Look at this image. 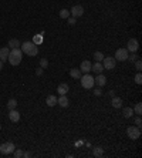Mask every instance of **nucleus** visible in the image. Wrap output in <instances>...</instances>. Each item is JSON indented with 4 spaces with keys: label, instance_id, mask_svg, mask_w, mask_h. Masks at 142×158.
Masks as SVG:
<instances>
[{
    "label": "nucleus",
    "instance_id": "obj_1",
    "mask_svg": "<svg viewBox=\"0 0 142 158\" xmlns=\"http://www.w3.org/2000/svg\"><path fill=\"white\" fill-rule=\"evenodd\" d=\"M20 46H21V51L26 53L27 56L34 57L38 54V46H36L33 41H24V43L20 44Z\"/></svg>",
    "mask_w": 142,
    "mask_h": 158
},
{
    "label": "nucleus",
    "instance_id": "obj_2",
    "mask_svg": "<svg viewBox=\"0 0 142 158\" xmlns=\"http://www.w3.org/2000/svg\"><path fill=\"white\" fill-rule=\"evenodd\" d=\"M21 58H23V51H21V48H11L10 50V54H9V63L11 65H17L21 63Z\"/></svg>",
    "mask_w": 142,
    "mask_h": 158
},
{
    "label": "nucleus",
    "instance_id": "obj_3",
    "mask_svg": "<svg viewBox=\"0 0 142 158\" xmlns=\"http://www.w3.org/2000/svg\"><path fill=\"white\" fill-rule=\"evenodd\" d=\"M81 85L84 87L85 90H90V88H93L94 87V77L93 75H90V73H87V74L81 75Z\"/></svg>",
    "mask_w": 142,
    "mask_h": 158
},
{
    "label": "nucleus",
    "instance_id": "obj_4",
    "mask_svg": "<svg viewBox=\"0 0 142 158\" xmlns=\"http://www.w3.org/2000/svg\"><path fill=\"white\" fill-rule=\"evenodd\" d=\"M126 134H128V137L131 139H138L141 137V127H128V130H126Z\"/></svg>",
    "mask_w": 142,
    "mask_h": 158
},
{
    "label": "nucleus",
    "instance_id": "obj_5",
    "mask_svg": "<svg viewBox=\"0 0 142 158\" xmlns=\"http://www.w3.org/2000/svg\"><path fill=\"white\" fill-rule=\"evenodd\" d=\"M128 50L126 48H118L117 51H115V56H114V58L115 60H118V61H126L128 60Z\"/></svg>",
    "mask_w": 142,
    "mask_h": 158
},
{
    "label": "nucleus",
    "instance_id": "obj_6",
    "mask_svg": "<svg viewBox=\"0 0 142 158\" xmlns=\"http://www.w3.org/2000/svg\"><path fill=\"white\" fill-rule=\"evenodd\" d=\"M14 149H16V147H14V144H13L11 141L4 142V144L0 145V152H1V154H13Z\"/></svg>",
    "mask_w": 142,
    "mask_h": 158
},
{
    "label": "nucleus",
    "instance_id": "obj_7",
    "mask_svg": "<svg viewBox=\"0 0 142 158\" xmlns=\"http://www.w3.org/2000/svg\"><path fill=\"white\" fill-rule=\"evenodd\" d=\"M117 64V60L114 57H104L102 60V65H104V70H114Z\"/></svg>",
    "mask_w": 142,
    "mask_h": 158
},
{
    "label": "nucleus",
    "instance_id": "obj_8",
    "mask_svg": "<svg viewBox=\"0 0 142 158\" xmlns=\"http://www.w3.org/2000/svg\"><path fill=\"white\" fill-rule=\"evenodd\" d=\"M70 14L73 16V17H81L83 14H84V7L83 6H80V4H76V6H73V9L70 10Z\"/></svg>",
    "mask_w": 142,
    "mask_h": 158
},
{
    "label": "nucleus",
    "instance_id": "obj_9",
    "mask_svg": "<svg viewBox=\"0 0 142 158\" xmlns=\"http://www.w3.org/2000/svg\"><path fill=\"white\" fill-rule=\"evenodd\" d=\"M138 48H139V43H138V40H136V38H131V40L128 41V44H126V50H128V51H131V53H136V51H138Z\"/></svg>",
    "mask_w": 142,
    "mask_h": 158
},
{
    "label": "nucleus",
    "instance_id": "obj_10",
    "mask_svg": "<svg viewBox=\"0 0 142 158\" xmlns=\"http://www.w3.org/2000/svg\"><path fill=\"white\" fill-rule=\"evenodd\" d=\"M94 84H97L98 87H104L105 84H107V77L102 73L101 74H97V77L94 78Z\"/></svg>",
    "mask_w": 142,
    "mask_h": 158
},
{
    "label": "nucleus",
    "instance_id": "obj_11",
    "mask_svg": "<svg viewBox=\"0 0 142 158\" xmlns=\"http://www.w3.org/2000/svg\"><path fill=\"white\" fill-rule=\"evenodd\" d=\"M91 67H93V64H91L88 60H84V61L81 63V65H80V71L84 73V74H87V73L91 71Z\"/></svg>",
    "mask_w": 142,
    "mask_h": 158
},
{
    "label": "nucleus",
    "instance_id": "obj_12",
    "mask_svg": "<svg viewBox=\"0 0 142 158\" xmlns=\"http://www.w3.org/2000/svg\"><path fill=\"white\" fill-rule=\"evenodd\" d=\"M68 90H70V87H68V84L67 83L58 84V87H57V91H58L60 95H66V94L68 93Z\"/></svg>",
    "mask_w": 142,
    "mask_h": 158
},
{
    "label": "nucleus",
    "instance_id": "obj_13",
    "mask_svg": "<svg viewBox=\"0 0 142 158\" xmlns=\"http://www.w3.org/2000/svg\"><path fill=\"white\" fill-rule=\"evenodd\" d=\"M9 118L10 121H13V122H17L20 120V112L14 108V110H9Z\"/></svg>",
    "mask_w": 142,
    "mask_h": 158
},
{
    "label": "nucleus",
    "instance_id": "obj_14",
    "mask_svg": "<svg viewBox=\"0 0 142 158\" xmlns=\"http://www.w3.org/2000/svg\"><path fill=\"white\" fill-rule=\"evenodd\" d=\"M9 54H10L9 47H3V48H0V60H1L3 63L9 58Z\"/></svg>",
    "mask_w": 142,
    "mask_h": 158
},
{
    "label": "nucleus",
    "instance_id": "obj_15",
    "mask_svg": "<svg viewBox=\"0 0 142 158\" xmlns=\"http://www.w3.org/2000/svg\"><path fill=\"white\" fill-rule=\"evenodd\" d=\"M111 105H112L114 108H121L122 107V98L114 95L112 98H111Z\"/></svg>",
    "mask_w": 142,
    "mask_h": 158
},
{
    "label": "nucleus",
    "instance_id": "obj_16",
    "mask_svg": "<svg viewBox=\"0 0 142 158\" xmlns=\"http://www.w3.org/2000/svg\"><path fill=\"white\" fill-rule=\"evenodd\" d=\"M91 70H93V71H95L97 74H101V73L104 71V65H102V63H101V61H97V63L91 67Z\"/></svg>",
    "mask_w": 142,
    "mask_h": 158
},
{
    "label": "nucleus",
    "instance_id": "obj_17",
    "mask_svg": "<svg viewBox=\"0 0 142 158\" xmlns=\"http://www.w3.org/2000/svg\"><path fill=\"white\" fill-rule=\"evenodd\" d=\"M57 104L58 105H61V107H68V98H67V95H60V98H57Z\"/></svg>",
    "mask_w": 142,
    "mask_h": 158
},
{
    "label": "nucleus",
    "instance_id": "obj_18",
    "mask_svg": "<svg viewBox=\"0 0 142 158\" xmlns=\"http://www.w3.org/2000/svg\"><path fill=\"white\" fill-rule=\"evenodd\" d=\"M46 104H47L48 107H54V105L57 104V97L56 95H53V94L48 95L47 98H46Z\"/></svg>",
    "mask_w": 142,
    "mask_h": 158
},
{
    "label": "nucleus",
    "instance_id": "obj_19",
    "mask_svg": "<svg viewBox=\"0 0 142 158\" xmlns=\"http://www.w3.org/2000/svg\"><path fill=\"white\" fill-rule=\"evenodd\" d=\"M122 114H124V117L125 118H131L134 115V110H132V107H125L122 110Z\"/></svg>",
    "mask_w": 142,
    "mask_h": 158
},
{
    "label": "nucleus",
    "instance_id": "obj_20",
    "mask_svg": "<svg viewBox=\"0 0 142 158\" xmlns=\"http://www.w3.org/2000/svg\"><path fill=\"white\" fill-rule=\"evenodd\" d=\"M70 75H71L73 78H76V80L81 78V71H80V68H71V70H70Z\"/></svg>",
    "mask_w": 142,
    "mask_h": 158
},
{
    "label": "nucleus",
    "instance_id": "obj_21",
    "mask_svg": "<svg viewBox=\"0 0 142 158\" xmlns=\"http://www.w3.org/2000/svg\"><path fill=\"white\" fill-rule=\"evenodd\" d=\"M43 34H44V31H43V33H40V34H37V36H34V37H33V43H34L36 46H38L40 43H43Z\"/></svg>",
    "mask_w": 142,
    "mask_h": 158
},
{
    "label": "nucleus",
    "instance_id": "obj_22",
    "mask_svg": "<svg viewBox=\"0 0 142 158\" xmlns=\"http://www.w3.org/2000/svg\"><path fill=\"white\" fill-rule=\"evenodd\" d=\"M9 47L10 48H17V47H20V41L17 38H11V40H9Z\"/></svg>",
    "mask_w": 142,
    "mask_h": 158
},
{
    "label": "nucleus",
    "instance_id": "obj_23",
    "mask_svg": "<svg viewBox=\"0 0 142 158\" xmlns=\"http://www.w3.org/2000/svg\"><path fill=\"white\" fill-rule=\"evenodd\" d=\"M93 154H94V157H102L104 155V149L101 148V147H95L93 149Z\"/></svg>",
    "mask_w": 142,
    "mask_h": 158
},
{
    "label": "nucleus",
    "instance_id": "obj_24",
    "mask_svg": "<svg viewBox=\"0 0 142 158\" xmlns=\"http://www.w3.org/2000/svg\"><path fill=\"white\" fill-rule=\"evenodd\" d=\"M16 107H17V101H16L14 98H10L9 102H7V108H9V110H14Z\"/></svg>",
    "mask_w": 142,
    "mask_h": 158
},
{
    "label": "nucleus",
    "instance_id": "obj_25",
    "mask_svg": "<svg viewBox=\"0 0 142 158\" xmlns=\"http://www.w3.org/2000/svg\"><path fill=\"white\" fill-rule=\"evenodd\" d=\"M60 17L61 19H68L70 17V10H67V9H63V10H60Z\"/></svg>",
    "mask_w": 142,
    "mask_h": 158
},
{
    "label": "nucleus",
    "instance_id": "obj_26",
    "mask_svg": "<svg viewBox=\"0 0 142 158\" xmlns=\"http://www.w3.org/2000/svg\"><path fill=\"white\" fill-rule=\"evenodd\" d=\"M132 110H134V112H135V114L141 115V114H142V104H141V102H136V105L134 107Z\"/></svg>",
    "mask_w": 142,
    "mask_h": 158
},
{
    "label": "nucleus",
    "instance_id": "obj_27",
    "mask_svg": "<svg viewBox=\"0 0 142 158\" xmlns=\"http://www.w3.org/2000/svg\"><path fill=\"white\" fill-rule=\"evenodd\" d=\"M94 58H95V61H102V60H104V54H102L101 51H95Z\"/></svg>",
    "mask_w": 142,
    "mask_h": 158
},
{
    "label": "nucleus",
    "instance_id": "obj_28",
    "mask_svg": "<svg viewBox=\"0 0 142 158\" xmlns=\"http://www.w3.org/2000/svg\"><path fill=\"white\" fill-rule=\"evenodd\" d=\"M23 154H24L23 149H14V151H13V155H14L16 158H21L23 157Z\"/></svg>",
    "mask_w": 142,
    "mask_h": 158
},
{
    "label": "nucleus",
    "instance_id": "obj_29",
    "mask_svg": "<svg viewBox=\"0 0 142 158\" xmlns=\"http://www.w3.org/2000/svg\"><path fill=\"white\" fill-rule=\"evenodd\" d=\"M40 67H41V68H47L48 67V60L47 58H41V60H40Z\"/></svg>",
    "mask_w": 142,
    "mask_h": 158
},
{
    "label": "nucleus",
    "instance_id": "obj_30",
    "mask_svg": "<svg viewBox=\"0 0 142 158\" xmlns=\"http://www.w3.org/2000/svg\"><path fill=\"white\" fill-rule=\"evenodd\" d=\"M135 83H136V84H142V74H141V71H138V74L135 75Z\"/></svg>",
    "mask_w": 142,
    "mask_h": 158
},
{
    "label": "nucleus",
    "instance_id": "obj_31",
    "mask_svg": "<svg viewBox=\"0 0 142 158\" xmlns=\"http://www.w3.org/2000/svg\"><path fill=\"white\" fill-rule=\"evenodd\" d=\"M135 68H136L138 71H141V70H142V61L139 60V58H138V60L135 61Z\"/></svg>",
    "mask_w": 142,
    "mask_h": 158
},
{
    "label": "nucleus",
    "instance_id": "obj_32",
    "mask_svg": "<svg viewBox=\"0 0 142 158\" xmlns=\"http://www.w3.org/2000/svg\"><path fill=\"white\" fill-rule=\"evenodd\" d=\"M128 60H129V61H136V60H138V56H136V53H132V54H131V56H128Z\"/></svg>",
    "mask_w": 142,
    "mask_h": 158
},
{
    "label": "nucleus",
    "instance_id": "obj_33",
    "mask_svg": "<svg viewBox=\"0 0 142 158\" xmlns=\"http://www.w3.org/2000/svg\"><path fill=\"white\" fill-rule=\"evenodd\" d=\"M76 17H73V16H71V17H68V19H67V21H68V24H70V26H74V24H76Z\"/></svg>",
    "mask_w": 142,
    "mask_h": 158
},
{
    "label": "nucleus",
    "instance_id": "obj_34",
    "mask_svg": "<svg viewBox=\"0 0 142 158\" xmlns=\"http://www.w3.org/2000/svg\"><path fill=\"white\" fill-rule=\"evenodd\" d=\"M141 124H142L141 115H138V117H136V118H135V125H136V127H141Z\"/></svg>",
    "mask_w": 142,
    "mask_h": 158
},
{
    "label": "nucleus",
    "instance_id": "obj_35",
    "mask_svg": "<svg viewBox=\"0 0 142 158\" xmlns=\"http://www.w3.org/2000/svg\"><path fill=\"white\" fill-rule=\"evenodd\" d=\"M94 94H95V95H101V94H102V91H101V87H98L97 90H94Z\"/></svg>",
    "mask_w": 142,
    "mask_h": 158
},
{
    "label": "nucleus",
    "instance_id": "obj_36",
    "mask_svg": "<svg viewBox=\"0 0 142 158\" xmlns=\"http://www.w3.org/2000/svg\"><path fill=\"white\" fill-rule=\"evenodd\" d=\"M43 70H44V68H41V67H40V68H37V70H36V74L41 75V74H43Z\"/></svg>",
    "mask_w": 142,
    "mask_h": 158
},
{
    "label": "nucleus",
    "instance_id": "obj_37",
    "mask_svg": "<svg viewBox=\"0 0 142 158\" xmlns=\"http://www.w3.org/2000/svg\"><path fill=\"white\" fill-rule=\"evenodd\" d=\"M23 157H24V158H30V157H31V152H28V151H26V152L23 154Z\"/></svg>",
    "mask_w": 142,
    "mask_h": 158
},
{
    "label": "nucleus",
    "instance_id": "obj_38",
    "mask_svg": "<svg viewBox=\"0 0 142 158\" xmlns=\"http://www.w3.org/2000/svg\"><path fill=\"white\" fill-rule=\"evenodd\" d=\"M108 94H110V97L112 98L114 95H115V91H114V90H110V93H108Z\"/></svg>",
    "mask_w": 142,
    "mask_h": 158
},
{
    "label": "nucleus",
    "instance_id": "obj_39",
    "mask_svg": "<svg viewBox=\"0 0 142 158\" xmlns=\"http://www.w3.org/2000/svg\"><path fill=\"white\" fill-rule=\"evenodd\" d=\"M1 68H3V61L0 60V70H1Z\"/></svg>",
    "mask_w": 142,
    "mask_h": 158
},
{
    "label": "nucleus",
    "instance_id": "obj_40",
    "mask_svg": "<svg viewBox=\"0 0 142 158\" xmlns=\"http://www.w3.org/2000/svg\"><path fill=\"white\" fill-rule=\"evenodd\" d=\"M0 130H1V125H0Z\"/></svg>",
    "mask_w": 142,
    "mask_h": 158
}]
</instances>
